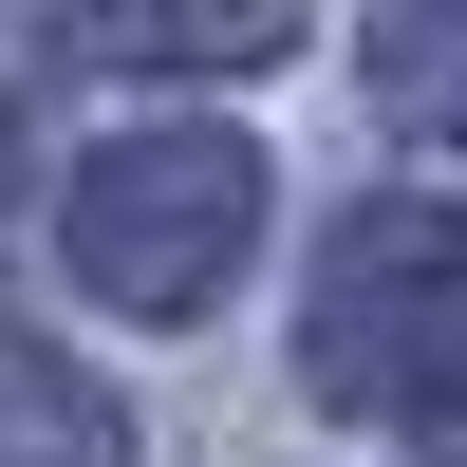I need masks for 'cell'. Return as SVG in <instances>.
Returning <instances> with one entry per match:
<instances>
[{
	"instance_id": "5",
	"label": "cell",
	"mask_w": 467,
	"mask_h": 467,
	"mask_svg": "<svg viewBox=\"0 0 467 467\" xmlns=\"http://www.w3.org/2000/svg\"><path fill=\"white\" fill-rule=\"evenodd\" d=\"M393 112L411 131H467V37H393Z\"/></svg>"
},
{
	"instance_id": "1",
	"label": "cell",
	"mask_w": 467,
	"mask_h": 467,
	"mask_svg": "<svg viewBox=\"0 0 467 467\" xmlns=\"http://www.w3.org/2000/svg\"><path fill=\"white\" fill-rule=\"evenodd\" d=\"M244 224H262V150L244 131H112L57 187V262L112 318H206L224 262H244Z\"/></svg>"
},
{
	"instance_id": "3",
	"label": "cell",
	"mask_w": 467,
	"mask_h": 467,
	"mask_svg": "<svg viewBox=\"0 0 467 467\" xmlns=\"http://www.w3.org/2000/svg\"><path fill=\"white\" fill-rule=\"evenodd\" d=\"M0 467H131V431H112V393H94L75 356L0 337Z\"/></svg>"
},
{
	"instance_id": "6",
	"label": "cell",
	"mask_w": 467,
	"mask_h": 467,
	"mask_svg": "<svg viewBox=\"0 0 467 467\" xmlns=\"http://www.w3.org/2000/svg\"><path fill=\"white\" fill-rule=\"evenodd\" d=\"M431 431H449V449H467V374H449V393H431Z\"/></svg>"
},
{
	"instance_id": "2",
	"label": "cell",
	"mask_w": 467,
	"mask_h": 467,
	"mask_svg": "<svg viewBox=\"0 0 467 467\" xmlns=\"http://www.w3.org/2000/svg\"><path fill=\"white\" fill-rule=\"evenodd\" d=\"M299 374H318L337 411H431L449 374H467V224H449V206H374V224H337Z\"/></svg>"
},
{
	"instance_id": "4",
	"label": "cell",
	"mask_w": 467,
	"mask_h": 467,
	"mask_svg": "<svg viewBox=\"0 0 467 467\" xmlns=\"http://www.w3.org/2000/svg\"><path fill=\"white\" fill-rule=\"evenodd\" d=\"M112 57H281L299 37V0H112Z\"/></svg>"
}]
</instances>
